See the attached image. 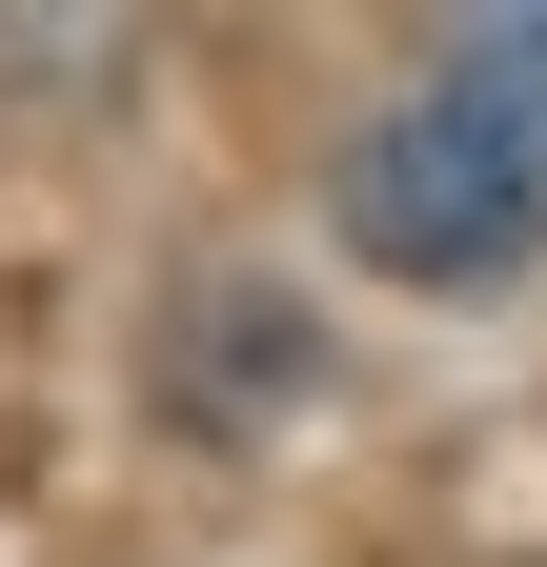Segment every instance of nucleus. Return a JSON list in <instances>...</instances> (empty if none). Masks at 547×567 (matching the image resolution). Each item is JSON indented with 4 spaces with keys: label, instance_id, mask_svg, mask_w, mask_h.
I'll list each match as a JSON object with an SVG mask.
<instances>
[{
    "label": "nucleus",
    "instance_id": "7ed1b4c3",
    "mask_svg": "<svg viewBox=\"0 0 547 567\" xmlns=\"http://www.w3.org/2000/svg\"><path fill=\"white\" fill-rule=\"evenodd\" d=\"M466 82L507 122H547V0H466Z\"/></svg>",
    "mask_w": 547,
    "mask_h": 567
},
{
    "label": "nucleus",
    "instance_id": "f257e3e1",
    "mask_svg": "<svg viewBox=\"0 0 547 567\" xmlns=\"http://www.w3.org/2000/svg\"><path fill=\"white\" fill-rule=\"evenodd\" d=\"M345 244L385 284H426V305H466V284H527L547 264V122H507L487 82H426L405 122L345 142Z\"/></svg>",
    "mask_w": 547,
    "mask_h": 567
},
{
    "label": "nucleus",
    "instance_id": "f03ea898",
    "mask_svg": "<svg viewBox=\"0 0 547 567\" xmlns=\"http://www.w3.org/2000/svg\"><path fill=\"white\" fill-rule=\"evenodd\" d=\"M122 61H143V0H0V82L21 102H122Z\"/></svg>",
    "mask_w": 547,
    "mask_h": 567
}]
</instances>
